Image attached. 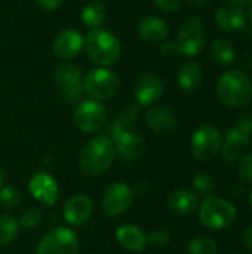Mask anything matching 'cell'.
Instances as JSON below:
<instances>
[{
    "label": "cell",
    "mask_w": 252,
    "mask_h": 254,
    "mask_svg": "<svg viewBox=\"0 0 252 254\" xmlns=\"http://www.w3.org/2000/svg\"><path fill=\"white\" fill-rule=\"evenodd\" d=\"M208 40V30L202 18H187L178 30L175 42H163L160 52L165 55L181 54L186 57H196L201 54Z\"/></svg>",
    "instance_id": "obj_1"
},
{
    "label": "cell",
    "mask_w": 252,
    "mask_h": 254,
    "mask_svg": "<svg viewBox=\"0 0 252 254\" xmlns=\"http://www.w3.org/2000/svg\"><path fill=\"white\" fill-rule=\"evenodd\" d=\"M116 147L108 135L92 137L82 149L79 156V167L85 176L97 177L104 174L116 158Z\"/></svg>",
    "instance_id": "obj_2"
},
{
    "label": "cell",
    "mask_w": 252,
    "mask_h": 254,
    "mask_svg": "<svg viewBox=\"0 0 252 254\" xmlns=\"http://www.w3.org/2000/svg\"><path fill=\"white\" fill-rule=\"evenodd\" d=\"M83 49L88 58L97 64V67H110L116 64L122 54L120 40L108 30L95 28L89 30L85 36Z\"/></svg>",
    "instance_id": "obj_3"
},
{
    "label": "cell",
    "mask_w": 252,
    "mask_h": 254,
    "mask_svg": "<svg viewBox=\"0 0 252 254\" xmlns=\"http://www.w3.org/2000/svg\"><path fill=\"white\" fill-rule=\"evenodd\" d=\"M217 95L220 101L232 109H241L252 100V82L244 70H227L217 82Z\"/></svg>",
    "instance_id": "obj_4"
},
{
    "label": "cell",
    "mask_w": 252,
    "mask_h": 254,
    "mask_svg": "<svg viewBox=\"0 0 252 254\" xmlns=\"http://www.w3.org/2000/svg\"><path fill=\"white\" fill-rule=\"evenodd\" d=\"M238 217L235 204L220 196H208L199 205L201 223L212 231H223L230 228Z\"/></svg>",
    "instance_id": "obj_5"
},
{
    "label": "cell",
    "mask_w": 252,
    "mask_h": 254,
    "mask_svg": "<svg viewBox=\"0 0 252 254\" xmlns=\"http://www.w3.org/2000/svg\"><path fill=\"white\" fill-rule=\"evenodd\" d=\"M83 91L94 100H111L120 89V77L108 67H95L83 76Z\"/></svg>",
    "instance_id": "obj_6"
},
{
    "label": "cell",
    "mask_w": 252,
    "mask_h": 254,
    "mask_svg": "<svg viewBox=\"0 0 252 254\" xmlns=\"http://www.w3.org/2000/svg\"><path fill=\"white\" fill-rule=\"evenodd\" d=\"M221 144H223V135L220 129L208 124L196 128L190 140V149L193 158L202 162L215 158L221 150Z\"/></svg>",
    "instance_id": "obj_7"
},
{
    "label": "cell",
    "mask_w": 252,
    "mask_h": 254,
    "mask_svg": "<svg viewBox=\"0 0 252 254\" xmlns=\"http://www.w3.org/2000/svg\"><path fill=\"white\" fill-rule=\"evenodd\" d=\"M74 125L79 131L85 134H92L100 131L107 122V109L105 106L94 98L82 100L73 113Z\"/></svg>",
    "instance_id": "obj_8"
},
{
    "label": "cell",
    "mask_w": 252,
    "mask_h": 254,
    "mask_svg": "<svg viewBox=\"0 0 252 254\" xmlns=\"http://www.w3.org/2000/svg\"><path fill=\"white\" fill-rule=\"evenodd\" d=\"M79 238L70 228H53L36 246V254H77Z\"/></svg>",
    "instance_id": "obj_9"
},
{
    "label": "cell",
    "mask_w": 252,
    "mask_h": 254,
    "mask_svg": "<svg viewBox=\"0 0 252 254\" xmlns=\"http://www.w3.org/2000/svg\"><path fill=\"white\" fill-rule=\"evenodd\" d=\"M53 79L59 88L61 97L67 103H76L83 94V73L70 61H62L53 70Z\"/></svg>",
    "instance_id": "obj_10"
},
{
    "label": "cell",
    "mask_w": 252,
    "mask_h": 254,
    "mask_svg": "<svg viewBox=\"0 0 252 254\" xmlns=\"http://www.w3.org/2000/svg\"><path fill=\"white\" fill-rule=\"evenodd\" d=\"M135 198V193L131 186H128L123 182H114L111 183L101 199V208L105 216L108 217H117L129 210Z\"/></svg>",
    "instance_id": "obj_11"
},
{
    "label": "cell",
    "mask_w": 252,
    "mask_h": 254,
    "mask_svg": "<svg viewBox=\"0 0 252 254\" xmlns=\"http://www.w3.org/2000/svg\"><path fill=\"white\" fill-rule=\"evenodd\" d=\"M111 135H113L111 140L114 143L116 152L120 153L125 159L137 161L144 156V153H146L144 140L138 134L131 131L129 128H125L114 122Z\"/></svg>",
    "instance_id": "obj_12"
},
{
    "label": "cell",
    "mask_w": 252,
    "mask_h": 254,
    "mask_svg": "<svg viewBox=\"0 0 252 254\" xmlns=\"http://www.w3.org/2000/svg\"><path fill=\"white\" fill-rule=\"evenodd\" d=\"M132 94L138 106L150 107L160 100L163 94V80L157 73L146 71L137 77Z\"/></svg>",
    "instance_id": "obj_13"
},
{
    "label": "cell",
    "mask_w": 252,
    "mask_h": 254,
    "mask_svg": "<svg viewBox=\"0 0 252 254\" xmlns=\"http://www.w3.org/2000/svg\"><path fill=\"white\" fill-rule=\"evenodd\" d=\"M85 37L76 28H65L58 33L53 40L52 51L59 61H71L83 49Z\"/></svg>",
    "instance_id": "obj_14"
},
{
    "label": "cell",
    "mask_w": 252,
    "mask_h": 254,
    "mask_svg": "<svg viewBox=\"0 0 252 254\" xmlns=\"http://www.w3.org/2000/svg\"><path fill=\"white\" fill-rule=\"evenodd\" d=\"M31 196L45 207H52L59 198V188L55 179L48 173H36L28 183Z\"/></svg>",
    "instance_id": "obj_15"
},
{
    "label": "cell",
    "mask_w": 252,
    "mask_h": 254,
    "mask_svg": "<svg viewBox=\"0 0 252 254\" xmlns=\"http://www.w3.org/2000/svg\"><path fill=\"white\" fill-rule=\"evenodd\" d=\"M251 146V135L242 132L236 127L227 129L221 144V156L226 162H236L242 159Z\"/></svg>",
    "instance_id": "obj_16"
},
{
    "label": "cell",
    "mask_w": 252,
    "mask_h": 254,
    "mask_svg": "<svg viewBox=\"0 0 252 254\" xmlns=\"http://www.w3.org/2000/svg\"><path fill=\"white\" fill-rule=\"evenodd\" d=\"M94 211V205L91 198H88L86 195L77 193L70 196L62 208V217L65 220V223H68L70 226H80L83 223H86L89 220V217L92 216Z\"/></svg>",
    "instance_id": "obj_17"
},
{
    "label": "cell",
    "mask_w": 252,
    "mask_h": 254,
    "mask_svg": "<svg viewBox=\"0 0 252 254\" xmlns=\"http://www.w3.org/2000/svg\"><path fill=\"white\" fill-rule=\"evenodd\" d=\"M169 28L166 22L154 15L143 18L138 24V36L147 45H162L166 42Z\"/></svg>",
    "instance_id": "obj_18"
},
{
    "label": "cell",
    "mask_w": 252,
    "mask_h": 254,
    "mask_svg": "<svg viewBox=\"0 0 252 254\" xmlns=\"http://www.w3.org/2000/svg\"><path fill=\"white\" fill-rule=\"evenodd\" d=\"M146 124L153 132L166 134L177 127L178 118L175 112L171 110L169 107L154 106L146 113Z\"/></svg>",
    "instance_id": "obj_19"
},
{
    "label": "cell",
    "mask_w": 252,
    "mask_h": 254,
    "mask_svg": "<svg viewBox=\"0 0 252 254\" xmlns=\"http://www.w3.org/2000/svg\"><path fill=\"white\" fill-rule=\"evenodd\" d=\"M168 208L178 216H189L199 207L198 195L189 189H177L168 196Z\"/></svg>",
    "instance_id": "obj_20"
},
{
    "label": "cell",
    "mask_w": 252,
    "mask_h": 254,
    "mask_svg": "<svg viewBox=\"0 0 252 254\" xmlns=\"http://www.w3.org/2000/svg\"><path fill=\"white\" fill-rule=\"evenodd\" d=\"M215 22L220 28L226 31H236L245 27L247 16L242 7L226 3L215 12Z\"/></svg>",
    "instance_id": "obj_21"
},
{
    "label": "cell",
    "mask_w": 252,
    "mask_h": 254,
    "mask_svg": "<svg viewBox=\"0 0 252 254\" xmlns=\"http://www.w3.org/2000/svg\"><path fill=\"white\" fill-rule=\"evenodd\" d=\"M117 243L129 252H141L147 247V235L134 225H122L116 231Z\"/></svg>",
    "instance_id": "obj_22"
},
{
    "label": "cell",
    "mask_w": 252,
    "mask_h": 254,
    "mask_svg": "<svg viewBox=\"0 0 252 254\" xmlns=\"http://www.w3.org/2000/svg\"><path fill=\"white\" fill-rule=\"evenodd\" d=\"M177 82H178V86L184 92L196 91L201 86V83L203 82V70H202V67L198 63H195V61L184 63L178 68Z\"/></svg>",
    "instance_id": "obj_23"
},
{
    "label": "cell",
    "mask_w": 252,
    "mask_h": 254,
    "mask_svg": "<svg viewBox=\"0 0 252 254\" xmlns=\"http://www.w3.org/2000/svg\"><path fill=\"white\" fill-rule=\"evenodd\" d=\"M107 7L102 1L100 0H91L88 1L80 13V19L83 22V25H86L89 30H95V28H101L104 25V22L107 21Z\"/></svg>",
    "instance_id": "obj_24"
},
{
    "label": "cell",
    "mask_w": 252,
    "mask_h": 254,
    "mask_svg": "<svg viewBox=\"0 0 252 254\" xmlns=\"http://www.w3.org/2000/svg\"><path fill=\"white\" fill-rule=\"evenodd\" d=\"M209 54H211V58L214 60V63H217L221 67H229L230 64H233V61L236 58L235 46L227 39H217V40H214L211 43Z\"/></svg>",
    "instance_id": "obj_25"
},
{
    "label": "cell",
    "mask_w": 252,
    "mask_h": 254,
    "mask_svg": "<svg viewBox=\"0 0 252 254\" xmlns=\"http://www.w3.org/2000/svg\"><path fill=\"white\" fill-rule=\"evenodd\" d=\"M19 232V223L9 214H0V247L9 246L15 241Z\"/></svg>",
    "instance_id": "obj_26"
},
{
    "label": "cell",
    "mask_w": 252,
    "mask_h": 254,
    "mask_svg": "<svg viewBox=\"0 0 252 254\" xmlns=\"http://www.w3.org/2000/svg\"><path fill=\"white\" fill-rule=\"evenodd\" d=\"M187 250L190 254H218V246L211 237L201 235L189 241Z\"/></svg>",
    "instance_id": "obj_27"
},
{
    "label": "cell",
    "mask_w": 252,
    "mask_h": 254,
    "mask_svg": "<svg viewBox=\"0 0 252 254\" xmlns=\"http://www.w3.org/2000/svg\"><path fill=\"white\" fill-rule=\"evenodd\" d=\"M193 188H195V193L196 195H201L203 198H208V196H212L214 192H215V188H217V183H215V179L208 174V173H198L193 179Z\"/></svg>",
    "instance_id": "obj_28"
},
{
    "label": "cell",
    "mask_w": 252,
    "mask_h": 254,
    "mask_svg": "<svg viewBox=\"0 0 252 254\" xmlns=\"http://www.w3.org/2000/svg\"><path fill=\"white\" fill-rule=\"evenodd\" d=\"M0 204L6 210H15L21 204V193L12 186L0 188Z\"/></svg>",
    "instance_id": "obj_29"
},
{
    "label": "cell",
    "mask_w": 252,
    "mask_h": 254,
    "mask_svg": "<svg viewBox=\"0 0 252 254\" xmlns=\"http://www.w3.org/2000/svg\"><path fill=\"white\" fill-rule=\"evenodd\" d=\"M43 220V213L40 208H36V207H31L28 210H25L22 214H21V219H19V226L25 228V229H34L37 228Z\"/></svg>",
    "instance_id": "obj_30"
},
{
    "label": "cell",
    "mask_w": 252,
    "mask_h": 254,
    "mask_svg": "<svg viewBox=\"0 0 252 254\" xmlns=\"http://www.w3.org/2000/svg\"><path fill=\"white\" fill-rule=\"evenodd\" d=\"M238 176L241 177V180L252 183V153H248L242 159H239Z\"/></svg>",
    "instance_id": "obj_31"
},
{
    "label": "cell",
    "mask_w": 252,
    "mask_h": 254,
    "mask_svg": "<svg viewBox=\"0 0 252 254\" xmlns=\"http://www.w3.org/2000/svg\"><path fill=\"white\" fill-rule=\"evenodd\" d=\"M147 243L156 247H165L171 243V234L165 229H156L147 237Z\"/></svg>",
    "instance_id": "obj_32"
},
{
    "label": "cell",
    "mask_w": 252,
    "mask_h": 254,
    "mask_svg": "<svg viewBox=\"0 0 252 254\" xmlns=\"http://www.w3.org/2000/svg\"><path fill=\"white\" fill-rule=\"evenodd\" d=\"M156 7L165 13H175L180 10L183 0H153Z\"/></svg>",
    "instance_id": "obj_33"
},
{
    "label": "cell",
    "mask_w": 252,
    "mask_h": 254,
    "mask_svg": "<svg viewBox=\"0 0 252 254\" xmlns=\"http://www.w3.org/2000/svg\"><path fill=\"white\" fill-rule=\"evenodd\" d=\"M236 128L241 129L242 132L251 135L252 134V112L248 110V112H242L236 121Z\"/></svg>",
    "instance_id": "obj_34"
},
{
    "label": "cell",
    "mask_w": 252,
    "mask_h": 254,
    "mask_svg": "<svg viewBox=\"0 0 252 254\" xmlns=\"http://www.w3.org/2000/svg\"><path fill=\"white\" fill-rule=\"evenodd\" d=\"M62 1L64 0H36L37 6H40L43 10H48V12L58 9L62 4Z\"/></svg>",
    "instance_id": "obj_35"
},
{
    "label": "cell",
    "mask_w": 252,
    "mask_h": 254,
    "mask_svg": "<svg viewBox=\"0 0 252 254\" xmlns=\"http://www.w3.org/2000/svg\"><path fill=\"white\" fill-rule=\"evenodd\" d=\"M242 244L252 252V225L245 229V232L242 235Z\"/></svg>",
    "instance_id": "obj_36"
},
{
    "label": "cell",
    "mask_w": 252,
    "mask_h": 254,
    "mask_svg": "<svg viewBox=\"0 0 252 254\" xmlns=\"http://www.w3.org/2000/svg\"><path fill=\"white\" fill-rule=\"evenodd\" d=\"M229 4H235L238 7H247V6H251L252 0H227Z\"/></svg>",
    "instance_id": "obj_37"
},
{
    "label": "cell",
    "mask_w": 252,
    "mask_h": 254,
    "mask_svg": "<svg viewBox=\"0 0 252 254\" xmlns=\"http://www.w3.org/2000/svg\"><path fill=\"white\" fill-rule=\"evenodd\" d=\"M192 6H195V7H205V6H208L212 0H187Z\"/></svg>",
    "instance_id": "obj_38"
},
{
    "label": "cell",
    "mask_w": 252,
    "mask_h": 254,
    "mask_svg": "<svg viewBox=\"0 0 252 254\" xmlns=\"http://www.w3.org/2000/svg\"><path fill=\"white\" fill-rule=\"evenodd\" d=\"M3 183H4V171H3L1 167H0V188L3 186Z\"/></svg>",
    "instance_id": "obj_39"
},
{
    "label": "cell",
    "mask_w": 252,
    "mask_h": 254,
    "mask_svg": "<svg viewBox=\"0 0 252 254\" xmlns=\"http://www.w3.org/2000/svg\"><path fill=\"white\" fill-rule=\"evenodd\" d=\"M250 22H251V25H252V4H251V10H250Z\"/></svg>",
    "instance_id": "obj_40"
},
{
    "label": "cell",
    "mask_w": 252,
    "mask_h": 254,
    "mask_svg": "<svg viewBox=\"0 0 252 254\" xmlns=\"http://www.w3.org/2000/svg\"><path fill=\"white\" fill-rule=\"evenodd\" d=\"M250 207H251V210H252V190H251V195H250Z\"/></svg>",
    "instance_id": "obj_41"
}]
</instances>
